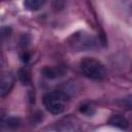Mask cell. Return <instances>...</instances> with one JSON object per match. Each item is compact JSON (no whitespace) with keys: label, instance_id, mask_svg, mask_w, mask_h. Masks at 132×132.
Returning <instances> with one entry per match:
<instances>
[{"label":"cell","instance_id":"11","mask_svg":"<svg viewBox=\"0 0 132 132\" xmlns=\"http://www.w3.org/2000/svg\"><path fill=\"white\" fill-rule=\"evenodd\" d=\"M123 102H124L127 106H129V107L132 108V95H130V96L126 97L125 99H123Z\"/></svg>","mask_w":132,"mask_h":132},{"label":"cell","instance_id":"2","mask_svg":"<svg viewBox=\"0 0 132 132\" xmlns=\"http://www.w3.org/2000/svg\"><path fill=\"white\" fill-rule=\"evenodd\" d=\"M68 102V96L61 91H53L44 95L43 104L47 111L53 114H59L64 111Z\"/></svg>","mask_w":132,"mask_h":132},{"label":"cell","instance_id":"4","mask_svg":"<svg viewBox=\"0 0 132 132\" xmlns=\"http://www.w3.org/2000/svg\"><path fill=\"white\" fill-rule=\"evenodd\" d=\"M14 85V75L11 72H5L1 76V85H0V95L2 97L6 96Z\"/></svg>","mask_w":132,"mask_h":132},{"label":"cell","instance_id":"6","mask_svg":"<svg viewBox=\"0 0 132 132\" xmlns=\"http://www.w3.org/2000/svg\"><path fill=\"white\" fill-rule=\"evenodd\" d=\"M64 73V69H62V67H44L42 69V74L44 77L50 78V79H54L57 78L60 75H63Z\"/></svg>","mask_w":132,"mask_h":132},{"label":"cell","instance_id":"12","mask_svg":"<svg viewBox=\"0 0 132 132\" xmlns=\"http://www.w3.org/2000/svg\"><path fill=\"white\" fill-rule=\"evenodd\" d=\"M29 60H30V55H29V54H24V55H22V61H23V62L27 63Z\"/></svg>","mask_w":132,"mask_h":132},{"label":"cell","instance_id":"10","mask_svg":"<svg viewBox=\"0 0 132 132\" xmlns=\"http://www.w3.org/2000/svg\"><path fill=\"white\" fill-rule=\"evenodd\" d=\"M79 111L82 112V113H85V114H88V116H92V114L95 113L94 107L91 106V105H89V104H82V105H80Z\"/></svg>","mask_w":132,"mask_h":132},{"label":"cell","instance_id":"3","mask_svg":"<svg viewBox=\"0 0 132 132\" xmlns=\"http://www.w3.org/2000/svg\"><path fill=\"white\" fill-rule=\"evenodd\" d=\"M74 51H89L96 46V38L88 32H76L69 39Z\"/></svg>","mask_w":132,"mask_h":132},{"label":"cell","instance_id":"8","mask_svg":"<svg viewBox=\"0 0 132 132\" xmlns=\"http://www.w3.org/2000/svg\"><path fill=\"white\" fill-rule=\"evenodd\" d=\"M21 124V121L16 117H8L6 120L2 119V125L7 129H16Z\"/></svg>","mask_w":132,"mask_h":132},{"label":"cell","instance_id":"1","mask_svg":"<svg viewBox=\"0 0 132 132\" xmlns=\"http://www.w3.org/2000/svg\"><path fill=\"white\" fill-rule=\"evenodd\" d=\"M79 68L81 73L90 78L95 80H100L105 77L106 71L104 65L97 59L94 58H85L79 63Z\"/></svg>","mask_w":132,"mask_h":132},{"label":"cell","instance_id":"5","mask_svg":"<svg viewBox=\"0 0 132 132\" xmlns=\"http://www.w3.org/2000/svg\"><path fill=\"white\" fill-rule=\"evenodd\" d=\"M108 125L116 127V128H119L121 130H127L129 127V122L122 114H113L109 118Z\"/></svg>","mask_w":132,"mask_h":132},{"label":"cell","instance_id":"7","mask_svg":"<svg viewBox=\"0 0 132 132\" xmlns=\"http://www.w3.org/2000/svg\"><path fill=\"white\" fill-rule=\"evenodd\" d=\"M44 0H26L24 1V6L29 10H38L44 5Z\"/></svg>","mask_w":132,"mask_h":132},{"label":"cell","instance_id":"9","mask_svg":"<svg viewBox=\"0 0 132 132\" xmlns=\"http://www.w3.org/2000/svg\"><path fill=\"white\" fill-rule=\"evenodd\" d=\"M18 77L20 79V81L23 84V85H29L31 82V75H30V72L25 69V68H22L19 70L18 72Z\"/></svg>","mask_w":132,"mask_h":132}]
</instances>
